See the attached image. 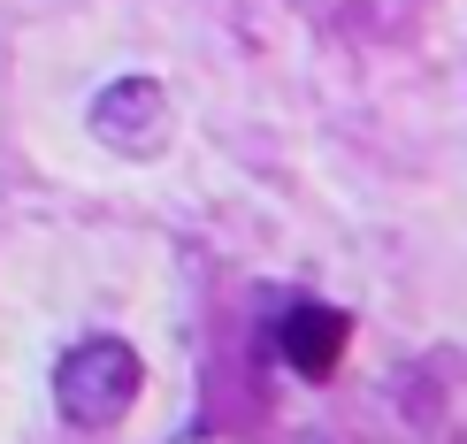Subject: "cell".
Segmentation results:
<instances>
[{
    "instance_id": "cell-2",
    "label": "cell",
    "mask_w": 467,
    "mask_h": 444,
    "mask_svg": "<svg viewBox=\"0 0 467 444\" xmlns=\"http://www.w3.org/2000/svg\"><path fill=\"white\" fill-rule=\"evenodd\" d=\"M92 130L115 146V153H153L169 130V100L161 85H146V77H123V85H108L100 100H92Z\"/></svg>"
},
{
    "instance_id": "cell-1",
    "label": "cell",
    "mask_w": 467,
    "mask_h": 444,
    "mask_svg": "<svg viewBox=\"0 0 467 444\" xmlns=\"http://www.w3.org/2000/svg\"><path fill=\"white\" fill-rule=\"evenodd\" d=\"M139 353H130L123 337H85L62 353V368H54V398H62V414L77 429H108V421L130 414V398H139Z\"/></svg>"
},
{
    "instance_id": "cell-3",
    "label": "cell",
    "mask_w": 467,
    "mask_h": 444,
    "mask_svg": "<svg viewBox=\"0 0 467 444\" xmlns=\"http://www.w3.org/2000/svg\"><path fill=\"white\" fill-rule=\"evenodd\" d=\"M345 337H353V322H345L337 306H291L284 330H276V353L291 360V376L329 383V376H337V360H345Z\"/></svg>"
}]
</instances>
